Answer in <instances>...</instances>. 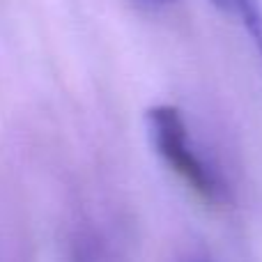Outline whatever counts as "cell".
<instances>
[{"label": "cell", "instance_id": "obj_1", "mask_svg": "<svg viewBox=\"0 0 262 262\" xmlns=\"http://www.w3.org/2000/svg\"><path fill=\"white\" fill-rule=\"evenodd\" d=\"M145 129L157 157L182 180L200 200L207 205H226L230 200V189L221 170L205 157L195 145L191 129L180 108L170 104L149 106L145 113Z\"/></svg>", "mask_w": 262, "mask_h": 262}, {"label": "cell", "instance_id": "obj_2", "mask_svg": "<svg viewBox=\"0 0 262 262\" xmlns=\"http://www.w3.org/2000/svg\"><path fill=\"white\" fill-rule=\"evenodd\" d=\"M69 255H72V262H104L99 237L95 232L85 230V228H81L72 235Z\"/></svg>", "mask_w": 262, "mask_h": 262}, {"label": "cell", "instance_id": "obj_3", "mask_svg": "<svg viewBox=\"0 0 262 262\" xmlns=\"http://www.w3.org/2000/svg\"><path fill=\"white\" fill-rule=\"evenodd\" d=\"M147 7H168V5H172L175 0H143Z\"/></svg>", "mask_w": 262, "mask_h": 262}]
</instances>
